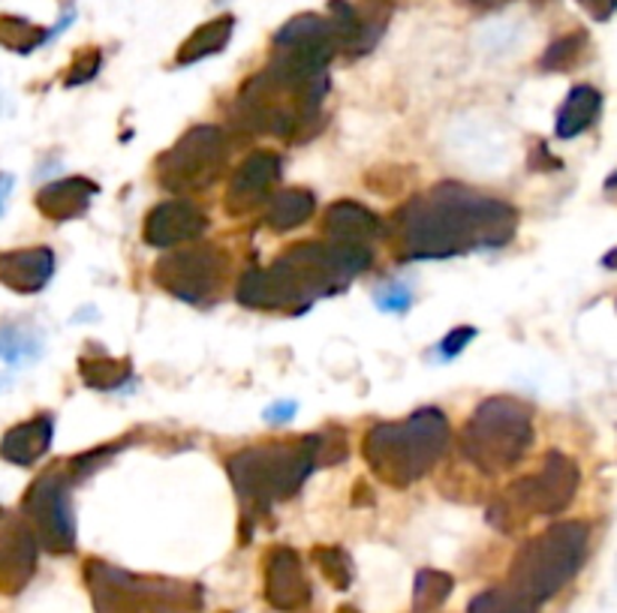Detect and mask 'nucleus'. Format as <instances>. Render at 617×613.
<instances>
[{"mask_svg":"<svg viewBox=\"0 0 617 613\" xmlns=\"http://www.w3.org/2000/svg\"><path fill=\"white\" fill-rule=\"evenodd\" d=\"M401 223L410 259H452L512 241L518 214L507 201L479 196L461 184H440L410 201Z\"/></svg>","mask_w":617,"mask_h":613,"instance_id":"f257e3e1","label":"nucleus"},{"mask_svg":"<svg viewBox=\"0 0 617 613\" xmlns=\"http://www.w3.org/2000/svg\"><path fill=\"white\" fill-rule=\"evenodd\" d=\"M371 265L364 244H298L265 271H247L238 283V301L254 310L304 307L320 295L344 289L346 280Z\"/></svg>","mask_w":617,"mask_h":613,"instance_id":"f03ea898","label":"nucleus"},{"mask_svg":"<svg viewBox=\"0 0 617 613\" xmlns=\"http://www.w3.org/2000/svg\"><path fill=\"white\" fill-rule=\"evenodd\" d=\"M449 448V422L440 409H419L407 422L376 424L364 436V457L385 482L410 484L434 469Z\"/></svg>","mask_w":617,"mask_h":613,"instance_id":"7ed1b4c3","label":"nucleus"},{"mask_svg":"<svg viewBox=\"0 0 617 613\" xmlns=\"http://www.w3.org/2000/svg\"><path fill=\"white\" fill-rule=\"evenodd\" d=\"M325 452L323 436H304L298 443L247 448L229 461V475L244 503L259 508L293 496L307 475L314 473L320 454Z\"/></svg>","mask_w":617,"mask_h":613,"instance_id":"20e7f679","label":"nucleus"},{"mask_svg":"<svg viewBox=\"0 0 617 613\" xmlns=\"http://www.w3.org/2000/svg\"><path fill=\"white\" fill-rule=\"evenodd\" d=\"M587 544H590V530L581 521L555 523L518 553L509 586H516L533 604L548 602L585 565Z\"/></svg>","mask_w":617,"mask_h":613,"instance_id":"39448f33","label":"nucleus"},{"mask_svg":"<svg viewBox=\"0 0 617 613\" xmlns=\"http://www.w3.org/2000/svg\"><path fill=\"white\" fill-rule=\"evenodd\" d=\"M533 443V418L525 403L491 397L467 422L461 448L482 473L494 475L516 466Z\"/></svg>","mask_w":617,"mask_h":613,"instance_id":"423d86ee","label":"nucleus"},{"mask_svg":"<svg viewBox=\"0 0 617 613\" xmlns=\"http://www.w3.org/2000/svg\"><path fill=\"white\" fill-rule=\"evenodd\" d=\"M226 136L217 127H193L160 160V181L169 190H203L226 162Z\"/></svg>","mask_w":617,"mask_h":613,"instance_id":"0eeeda50","label":"nucleus"},{"mask_svg":"<svg viewBox=\"0 0 617 613\" xmlns=\"http://www.w3.org/2000/svg\"><path fill=\"white\" fill-rule=\"evenodd\" d=\"M25 514L31 517L46 551L63 553L76 544V523L70 512V482L61 473H46L25 496Z\"/></svg>","mask_w":617,"mask_h":613,"instance_id":"6e6552de","label":"nucleus"},{"mask_svg":"<svg viewBox=\"0 0 617 613\" xmlns=\"http://www.w3.org/2000/svg\"><path fill=\"white\" fill-rule=\"evenodd\" d=\"M157 280L163 289H169L175 298L190 304H203L221 289L226 261L214 247H190V250L173 253L157 265Z\"/></svg>","mask_w":617,"mask_h":613,"instance_id":"1a4fd4ad","label":"nucleus"},{"mask_svg":"<svg viewBox=\"0 0 617 613\" xmlns=\"http://www.w3.org/2000/svg\"><path fill=\"white\" fill-rule=\"evenodd\" d=\"M578 491V466L569 461L567 454L551 452L542 463L537 475H530L525 482H518L509 496L521 508L533 514H557L564 512Z\"/></svg>","mask_w":617,"mask_h":613,"instance_id":"9d476101","label":"nucleus"},{"mask_svg":"<svg viewBox=\"0 0 617 613\" xmlns=\"http://www.w3.org/2000/svg\"><path fill=\"white\" fill-rule=\"evenodd\" d=\"M281 157L272 151H259L238 166L229 192H226V208L233 214L254 211L256 205H263L272 196L274 184L281 181Z\"/></svg>","mask_w":617,"mask_h":613,"instance_id":"9b49d317","label":"nucleus"},{"mask_svg":"<svg viewBox=\"0 0 617 613\" xmlns=\"http://www.w3.org/2000/svg\"><path fill=\"white\" fill-rule=\"evenodd\" d=\"M208 229L205 214L184 199L157 205L145 220V241L151 247H175V244L196 241Z\"/></svg>","mask_w":617,"mask_h":613,"instance_id":"f8f14e48","label":"nucleus"},{"mask_svg":"<svg viewBox=\"0 0 617 613\" xmlns=\"http://www.w3.org/2000/svg\"><path fill=\"white\" fill-rule=\"evenodd\" d=\"M265 595L277 611H298L311 602V583L304 577V565L298 553L290 547H277L265 563Z\"/></svg>","mask_w":617,"mask_h":613,"instance_id":"ddd939ff","label":"nucleus"},{"mask_svg":"<svg viewBox=\"0 0 617 613\" xmlns=\"http://www.w3.org/2000/svg\"><path fill=\"white\" fill-rule=\"evenodd\" d=\"M37 565V538L28 526L10 523L0 530V590L16 593L33 574Z\"/></svg>","mask_w":617,"mask_h":613,"instance_id":"4468645a","label":"nucleus"},{"mask_svg":"<svg viewBox=\"0 0 617 613\" xmlns=\"http://www.w3.org/2000/svg\"><path fill=\"white\" fill-rule=\"evenodd\" d=\"M51 274H55V253L49 247H28V250H12L0 256V280L21 295L46 289Z\"/></svg>","mask_w":617,"mask_h":613,"instance_id":"2eb2a0df","label":"nucleus"},{"mask_svg":"<svg viewBox=\"0 0 617 613\" xmlns=\"http://www.w3.org/2000/svg\"><path fill=\"white\" fill-rule=\"evenodd\" d=\"M51 436H55V422L49 415H37L3 436L0 454H3V461L16 463V466H33L42 454L49 452Z\"/></svg>","mask_w":617,"mask_h":613,"instance_id":"dca6fc26","label":"nucleus"},{"mask_svg":"<svg viewBox=\"0 0 617 613\" xmlns=\"http://www.w3.org/2000/svg\"><path fill=\"white\" fill-rule=\"evenodd\" d=\"M94 192H97V187L91 181H85V178L51 181L37 196V208L51 220H72V217H81V214L88 211Z\"/></svg>","mask_w":617,"mask_h":613,"instance_id":"f3484780","label":"nucleus"},{"mask_svg":"<svg viewBox=\"0 0 617 613\" xmlns=\"http://www.w3.org/2000/svg\"><path fill=\"white\" fill-rule=\"evenodd\" d=\"M599 111H603V93L590 85H576L557 111V139H576L585 130H590L597 123Z\"/></svg>","mask_w":617,"mask_h":613,"instance_id":"a211bd4d","label":"nucleus"},{"mask_svg":"<svg viewBox=\"0 0 617 613\" xmlns=\"http://www.w3.org/2000/svg\"><path fill=\"white\" fill-rule=\"evenodd\" d=\"M325 231L334 244H364L380 231V220L355 201H337L325 217Z\"/></svg>","mask_w":617,"mask_h":613,"instance_id":"6ab92c4d","label":"nucleus"},{"mask_svg":"<svg viewBox=\"0 0 617 613\" xmlns=\"http://www.w3.org/2000/svg\"><path fill=\"white\" fill-rule=\"evenodd\" d=\"M46 340L37 325L28 323H3L0 325V362L10 367H28L40 362Z\"/></svg>","mask_w":617,"mask_h":613,"instance_id":"aec40b11","label":"nucleus"},{"mask_svg":"<svg viewBox=\"0 0 617 613\" xmlns=\"http://www.w3.org/2000/svg\"><path fill=\"white\" fill-rule=\"evenodd\" d=\"M355 7V37L350 42V55H368L385 33V24L392 19L395 0H362Z\"/></svg>","mask_w":617,"mask_h":613,"instance_id":"412c9836","label":"nucleus"},{"mask_svg":"<svg viewBox=\"0 0 617 613\" xmlns=\"http://www.w3.org/2000/svg\"><path fill=\"white\" fill-rule=\"evenodd\" d=\"M314 196L307 190H281L274 192L272 201H268V208H265V223L277 231L295 229V226H302V223L311 220V214H314Z\"/></svg>","mask_w":617,"mask_h":613,"instance_id":"4be33fe9","label":"nucleus"},{"mask_svg":"<svg viewBox=\"0 0 617 613\" xmlns=\"http://www.w3.org/2000/svg\"><path fill=\"white\" fill-rule=\"evenodd\" d=\"M235 31L233 16H221V19H212L208 24H203L199 31L193 33L190 40L184 42L182 51H178V63H196L212 58L217 51L226 49V42Z\"/></svg>","mask_w":617,"mask_h":613,"instance_id":"5701e85b","label":"nucleus"},{"mask_svg":"<svg viewBox=\"0 0 617 613\" xmlns=\"http://www.w3.org/2000/svg\"><path fill=\"white\" fill-rule=\"evenodd\" d=\"M539 604H533L527 595H521L516 586H497L488 593L476 595L470 602V613H537Z\"/></svg>","mask_w":617,"mask_h":613,"instance_id":"b1692460","label":"nucleus"},{"mask_svg":"<svg viewBox=\"0 0 617 613\" xmlns=\"http://www.w3.org/2000/svg\"><path fill=\"white\" fill-rule=\"evenodd\" d=\"M332 37L329 21L320 16H295L293 21H286L284 28L274 37V49H293V46H304V42H316Z\"/></svg>","mask_w":617,"mask_h":613,"instance_id":"393cba45","label":"nucleus"},{"mask_svg":"<svg viewBox=\"0 0 617 613\" xmlns=\"http://www.w3.org/2000/svg\"><path fill=\"white\" fill-rule=\"evenodd\" d=\"M81 376L91 388H100V392H115L127 379H133L130 364L115 362V358H81Z\"/></svg>","mask_w":617,"mask_h":613,"instance_id":"a878e982","label":"nucleus"},{"mask_svg":"<svg viewBox=\"0 0 617 613\" xmlns=\"http://www.w3.org/2000/svg\"><path fill=\"white\" fill-rule=\"evenodd\" d=\"M585 46H587V33H581V31L560 37V40L551 42L546 55H542V70H548V72L572 70V63L581 58Z\"/></svg>","mask_w":617,"mask_h":613,"instance_id":"bb28decb","label":"nucleus"},{"mask_svg":"<svg viewBox=\"0 0 617 613\" xmlns=\"http://www.w3.org/2000/svg\"><path fill=\"white\" fill-rule=\"evenodd\" d=\"M0 42L12 51H33L37 46L46 42V31L33 28L31 21L25 19H0Z\"/></svg>","mask_w":617,"mask_h":613,"instance_id":"cd10ccee","label":"nucleus"},{"mask_svg":"<svg viewBox=\"0 0 617 613\" xmlns=\"http://www.w3.org/2000/svg\"><path fill=\"white\" fill-rule=\"evenodd\" d=\"M452 593V577L443 572H422L415 577V604L419 607H437Z\"/></svg>","mask_w":617,"mask_h":613,"instance_id":"c85d7f7f","label":"nucleus"},{"mask_svg":"<svg viewBox=\"0 0 617 613\" xmlns=\"http://www.w3.org/2000/svg\"><path fill=\"white\" fill-rule=\"evenodd\" d=\"M314 560L323 565L325 577H329L334 586H341V590L350 586V581H353V563H350V556H346L341 547H320V551L314 553Z\"/></svg>","mask_w":617,"mask_h":613,"instance_id":"c756f323","label":"nucleus"},{"mask_svg":"<svg viewBox=\"0 0 617 613\" xmlns=\"http://www.w3.org/2000/svg\"><path fill=\"white\" fill-rule=\"evenodd\" d=\"M374 301L380 310L401 313V310H407L410 304H413V291L407 289L404 283H389V286H383V289L376 291Z\"/></svg>","mask_w":617,"mask_h":613,"instance_id":"7c9ffc66","label":"nucleus"},{"mask_svg":"<svg viewBox=\"0 0 617 613\" xmlns=\"http://www.w3.org/2000/svg\"><path fill=\"white\" fill-rule=\"evenodd\" d=\"M97 70H100V51L97 49H85L76 58V63H72V72L67 76V85H85V81H91L94 76H97Z\"/></svg>","mask_w":617,"mask_h":613,"instance_id":"2f4dec72","label":"nucleus"},{"mask_svg":"<svg viewBox=\"0 0 617 613\" xmlns=\"http://www.w3.org/2000/svg\"><path fill=\"white\" fill-rule=\"evenodd\" d=\"M476 337V328H456L452 334H445V340L440 343V355L443 358H456L464 353V346Z\"/></svg>","mask_w":617,"mask_h":613,"instance_id":"473e14b6","label":"nucleus"},{"mask_svg":"<svg viewBox=\"0 0 617 613\" xmlns=\"http://www.w3.org/2000/svg\"><path fill=\"white\" fill-rule=\"evenodd\" d=\"M576 3L594 21L615 19V12H617V0H576Z\"/></svg>","mask_w":617,"mask_h":613,"instance_id":"72a5a7b5","label":"nucleus"},{"mask_svg":"<svg viewBox=\"0 0 617 613\" xmlns=\"http://www.w3.org/2000/svg\"><path fill=\"white\" fill-rule=\"evenodd\" d=\"M295 415V403H277V406H272L268 413H265V418L268 422H290Z\"/></svg>","mask_w":617,"mask_h":613,"instance_id":"f704fd0d","label":"nucleus"},{"mask_svg":"<svg viewBox=\"0 0 617 613\" xmlns=\"http://www.w3.org/2000/svg\"><path fill=\"white\" fill-rule=\"evenodd\" d=\"M10 192H12V175H0V214H3V208H7Z\"/></svg>","mask_w":617,"mask_h":613,"instance_id":"c9c22d12","label":"nucleus"},{"mask_svg":"<svg viewBox=\"0 0 617 613\" xmlns=\"http://www.w3.org/2000/svg\"><path fill=\"white\" fill-rule=\"evenodd\" d=\"M470 7H479V10H497V7H507L509 0H467Z\"/></svg>","mask_w":617,"mask_h":613,"instance_id":"e433bc0d","label":"nucleus"},{"mask_svg":"<svg viewBox=\"0 0 617 613\" xmlns=\"http://www.w3.org/2000/svg\"><path fill=\"white\" fill-rule=\"evenodd\" d=\"M603 265H606V268H611V271H617V247H615V250H608L606 256H603Z\"/></svg>","mask_w":617,"mask_h":613,"instance_id":"4c0bfd02","label":"nucleus"},{"mask_svg":"<svg viewBox=\"0 0 617 613\" xmlns=\"http://www.w3.org/2000/svg\"><path fill=\"white\" fill-rule=\"evenodd\" d=\"M10 385H12L10 376H3V373H0V392H7V388H10Z\"/></svg>","mask_w":617,"mask_h":613,"instance_id":"58836bf2","label":"nucleus"},{"mask_svg":"<svg viewBox=\"0 0 617 613\" xmlns=\"http://www.w3.org/2000/svg\"><path fill=\"white\" fill-rule=\"evenodd\" d=\"M606 187H608V190H615V187H617V171H615V175H611V178H608Z\"/></svg>","mask_w":617,"mask_h":613,"instance_id":"ea45409f","label":"nucleus"},{"mask_svg":"<svg viewBox=\"0 0 617 613\" xmlns=\"http://www.w3.org/2000/svg\"><path fill=\"white\" fill-rule=\"evenodd\" d=\"M0 109H3V102H0Z\"/></svg>","mask_w":617,"mask_h":613,"instance_id":"a19ab883","label":"nucleus"}]
</instances>
